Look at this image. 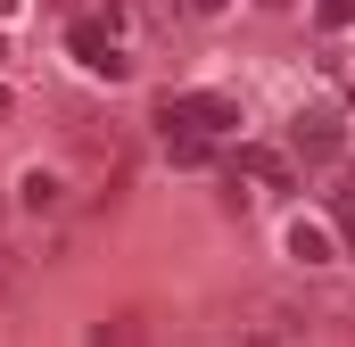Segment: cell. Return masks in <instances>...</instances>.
Masks as SVG:
<instances>
[{
    "instance_id": "3",
    "label": "cell",
    "mask_w": 355,
    "mask_h": 347,
    "mask_svg": "<svg viewBox=\"0 0 355 347\" xmlns=\"http://www.w3.org/2000/svg\"><path fill=\"white\" fill-rule=\"evenodd\" d=\"M232 174L240 182H265V190H289V158L265 149V141H232Z\"/></svg>"
},
{
    "instance_id": "2",
    "label": "cell",
    "mask_w": 355,
    "mask_h": 347,
    "mask_svg": "<svg viewBox=\"0 0 355 347\" xmlns=\"http://www.w3.org/2000/svg\"><path fill=\"white\" fill-rule=\"evenodd\" d=\"M339 149H347L339 108H297V116H289V158H297V166H339Z\"/></svg>"
},
{
    "instance_id": "8",
    "label": "cell",
    "mask_w": 355,
    "mask_h": 347,
    "mask_svg": "<svg viewBox=\"0 0 355 347\" xmlns=\"http://www.w3.org/2000/svg\"><path fill=\"white\" fill-rule=\"evenodd\" d=\"M314 17H322V25H331V33H339V25H355V0H322V8H314Z\"/></svg>"
},
{
    "instance_id": "10",
    "label": "cell",
    "mask_w": 355,
    "mask_h": 347,
    "mask_svg": "<svg viewBox=\"0 0 355 347\" xmlns=\"http://www.w3.org/2000/svg\"><path fill=\"white\" fill-rule=\"evenodd\" d=\"M8 116H17V99H8V91H0V124H8Z\"/></svg>"
},
{
    "instance_id": "13",
    "label": "cell",
    "mask_w": 355,
    "mask_h": 347,
    "mask_svg": "<svg viewBox=\"0 0 355 347\" xmlns=\"http://www.w3.org/2000/svg\"><path fill=\"white\" fill-rule=\"evenodd\" d=\"M0 8H17V0H0Z\"/></svg>"
},
{
    "instance_id": "4",
    "label": "cell",
    "mask_w": 355,
    "mask_h": 347,
    "mask_svg": "<svg viewBox=\"0 0 355 347\" xmlns=\"http://www.w3.org/2000/svg\"><path fill=\"white\" fill-rule=\"evenodd\" d=\"M67 50H75L83 67H99V58L116 50V17H75V25H67Z\"/></svg>"
},
{
    "instance_id": "6",
    "label": "cell",
    "mask_w": 355,
    "mask_h": 347,
    "mask_svg": "<svg viewBox=\"0 0 355 347\" xmlns=\"http://www.w3.org/2000/svg\"><path fill=\"white\" fill-rule=\"evenodd\" d=\"M289 257L297 264H331V232L322 223H289Z\"/></svg>"
},
{
    "instance_id": "11",
    "label": "cell",
    "mask_w": 355,
    "mask_h": 347,
    "mask_svg": "<svg viewBox=\"0 0 355 347\" xmlns=\"http://www.w3.org/2000/svg\"><path fill=\"white\" fill-rule=\"evenodd\" d=\"M190 8H232V0H190Z\"/></svg>"
},
{
    "instance_id": "9",
    "label": "cell",
    "mask_w": 355,
    "mask_h": 347,
    "mask_svg": "<svg viewBox=\"0 0 355 347\" xmlns=\"http://www.w3.org/2000/svg\"><path fill=\"white\" fill-rule=\"evenodd\" d=\"M339 240L355 248V198H339Z\"/></svg>"
},
{
    "instance_id": "12",
    "label": "cell",
    "mask_w": 355,
    "mask_h": 347,
    "mask_svg": "<svg viewBox=\"0 0 355 347\" xmlns=\"http://www.w3.org/2000/svg\"><path fill=\"white\" fill-rule=\"evenodd\" d=\"M0 58H8V42H0Z\"/></svg>"
},
{
    "instance_id": "7",
    "label": "cell",
    "mask_w": 355,
    "mask_h": 347,
    "mask_svg": "<svg viewBox=\"0 0 355 347\" xmlns=\"http://www.w3.org/2000/svg\"><path fill=\"white\" fill-rule=\"evenodd\" d=\"M166 158H174V166H215V141H207V133H166Z\"/></svg>"
},
{
    "instance_id": "1",
    "label": "cell",
    "mask_w": 355,
    "mask_h": 347,
    "mask_svg": "<svg viewBox=\"0 0 355 347\" xmlns=\"http://www.w3.org/2000/svg\"><path fill=\"white\" fill-rule=\"evenodd\" d=\"M157 133H207V141H232L240 133V108L223 99V91H182L157 108Z\"/></svg>"
},
{
    "instance_id": "5",
    "label": "cell",
    "mask_w": 355,
    "mask_h": 347,
    "mask_svg": "<svg viewBox=\"0 0 355 347\" xmlns=\"http://www.w3.org/2000/svg\"><path fill=\"white\" fill-rule=\"evenodd\" d=\"M58 198H67V182H58V174H25V182H17V207H25V215H50V207H58Z\"/></svg>"
},
{
    "instance_id": "14",
    "label": "cell",
    "mask_w": 355,
    "mask_h": 347,
    "mask_svg": "<svg viewBox=\"0 0 355 347\" xmlns=\"http://www.w3.org/2000/svg\"><path fill=\"white\" fill-rule=\"evenodd\" d=\"M272 8H281V0H272Z\"/></svg>"
}]
</instances>
